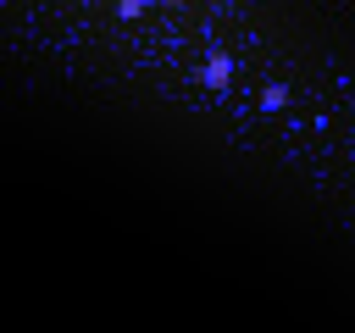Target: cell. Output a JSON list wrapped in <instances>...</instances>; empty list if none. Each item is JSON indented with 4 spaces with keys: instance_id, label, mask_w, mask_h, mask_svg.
Segmentation results:
<instances>
[{
    "instance_id": "cell-1",
    "label": "cell",
    "mask_w": 355,
    "mask_h": 333,
    "mask_svg": "<svg viewBox=\"0 0 355 333\" xmlns=\"http://www.w3.org/2000/svg\"><path fill=\"white\" fill-rule=\"evenodd\" d=\"M200 78H205L211 89H222V83H227V61H222V56H211V61L200 67Z\"/></svg>"
},
{
    "instance_id": "cell-2",
    "label": "cell",
    "mask_w": 355,
    "mask_h": 333,
    "mask_svg": "<svg viewBox=\"0 0 355 333\" xmlns=\"http://www.w3.org/2000/svg\"><path fill=\"white\" fill-rule=\"evenodd\" d=\"M261 105H272V111H283V105H288V89H277V83H272V89H261Z\"/></svg>"
},
{
    "instance_id": "cell-3",
    "label": "cell",
    "mask_w": 355,
    "mask_h": 333,
    "mask_svg": "<svg viewBox=\"0 0 355 333\" xmlns=\"http://www.w3.org/2000/svg\"><path fill=\"white\" fill-rule=\"evenodd\" d=\"M116 11H122V17H139V11H144V0H116Z\"/></svg>"
}]
</instances>
